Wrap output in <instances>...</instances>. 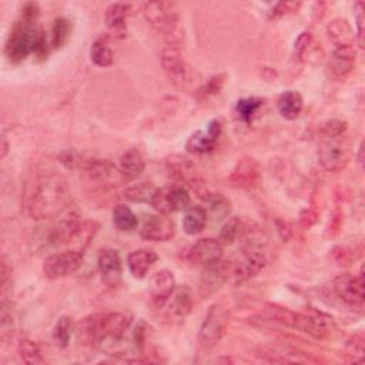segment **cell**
<instances>
[{
	"mask_svg": "<svg viewBox=\"0 0 365 365\" xmlns=\"http://www.w3.org/2000/svg\"><path fill=\"white\" fill-rule=\"evenodd\" d=\"M232 268L227 261H217L208 265H204V269L200 275V294L202 298H208L215 294L228 279Z\"/></svg>",
	"mask_w": 365,
	"mask_h": 365,
	"instance_id": "10",
	"label": "cell"
},
{
	"mask_svg": "<svg viewBox=\"0 0 365 365\" xmlns=\"http://www.w3.org/2000/svg\"><path fill=\"white\" fill-rule=\"evenodd\" d=\"M175 289V278L174 274L168 269L157 271L150 281V295L151 301L157 308H163L171 294Z\"/></svg>",
	"mask_w": 365,
	"mask_h": 365,
	"instance_id": "17",
	"label": "cell"
},
{
	"mask_svg": "<svg viewBox=\"0 0 365 365\" xmlns=\"http://www.w3.org/2000/svg\"><path fill=\"white\" fill-rule=\"evenodd\" d=\"M202 201L207 204V208H208V211L211 212V215H212L214 220H222V218H225V217L230 214V211H231V204H230V201H228L221 192L211 191ZM208 211H207V212H208Z\"/></svg>",
	"mask_w": 365,
	"mask_h": 365,
	"instance_id": "30",
	"label": "cell"
},
{
	"mask_svg": "<svg viewBox=\"0 0 365 365\" xmlns=\"http://www.w3.org/2000/svg\"><path fill=\"white\" fill-rule=\"evenodd\" d=\"M175 234L174 221L167 214L148 215L140 230V235L145 241H168Z\"/></svg>",
	"mask_w": 365,
	"mask_h": 365,
	"instance_id": "12",
	"label": "cell"
},
{
	"mask_svg": "<svg viewBox=\"0 0 365 365\" xmlns=\"http://www.w3.org/2000/svg\"><path fill=\"white\" fill-rule=\"evenodd\" d=\"M265 264H267V257L264 251L255 247L252 248L250 247L248 250H245L242 258L238 259V262L232 268V272L240 279H248L257 275L265 267Z\"/></svg>",
	"mask_w": 365,
	"mask_h": 365,
	"instance_id": "20",
	"label": "cell"
},
{
	"mask_svg": "<svg viewBox=\"0 0 365 365\" xmlns=\"http://www.w3.org/2000/svg\"><path fill=\"white\" fill-rule=\"evenodd\" d=\"M317 220H318V212L315 210H312V208L305 210V211L301 212V220L299 221H301V225L304 228L312 227L317 222Z\"/></svg>",
	"mask_w": 365,
	"mask_h": 365,
	"instance_id": "45",
	"label": "cell"
},
{
	"mask_svg": "<svg viewBox=\"0 0 365 365\" xmlns=\"http://www.w3.org/2000/svg\"><path fill=\"white\" fill-rule=\"evenodd\" d=\"M224 245L217 238H200L195 241L187 254V258L197 265H208L222 259Z\"/></svg>",
	"mask_w": 365,
	"mask_h": 365,
	"instance_id": "14",
	"label": "cell"
},
{
	"mask_svg": "<svg viewBox=\"0 0 365 365\" xmlns=\"http://www.w3.org/2000/svg\"><path fill=\"white\" fill-rule=\"evenodd\" d=\"M364 275L362 269L359 275H352L349 272L339 274L334 279V291L336 297L354 309H361L365 302V291H364Z\"/></svg>",
	"mask_w": 365,
	"mask_h": 365,
	"instance_id": "6",
	"label": "cell"
},
{
	"mask_svg": "<svg viewBox=\"0 0 365 365\" xmlns=\"http://www.w3.org/2000/svg\"><path fill=\"white\" fill-rule=\"evenodd\" d=\"M167 304L170 305V311L175 317H178V318L187 317L192 309V297H191L190 288L187 285L175 287V289L171 294V297L168 298Z\"/></svg>",
	"mask_w": 365,
	"mask_h": 365,
	"instance_id": "26",
	"label": "cell"
},
{
	"mask_svg": "<svg viewBox=\"0 0 365 365\" xmlns=\"http://www.w3.org/2000/svg\"><path fill=\"white\" fill-rule=\"evenodd\" d=\"M348 128V124L346 121H342V120H329L327 123H324L319 128V134L324 137V138H328V140H336L338 137H341L342 134H345Z\"/></svg>",
	"mask_w": 365,
	"mask_h": 365,
	"instance_id": "38",
	"label": "cell"
},
{
	"mask_svg": "<svg viewBox=\"0 0 365 365\" xmlns=\"http://www.w3.org/2000/svg\"><path fill=\"white\" fill-rule=\"evenodd\" d=\"M145 163L141 155V153L137 148L127 150L118 161V173L121 175V180L133 181L137 180L143 171H144Z\"/></svg>",
	"mask_w": 365,
	"mask_h": 365,
	"instance_id": "24",
	"label": "cell"
},
{
	"mask_svg": "<svg viewBox=\"0 0 365 365\" xmlns=\"http://www.w3.org/2000/svg\"><path fill=\"white\" fill-rule=\"evenodd\" d=\"M207 221H208V212L204 207H200V205L188 207L182 218V228L188 235H195L205 228Z\"/></svg>",
	"mask_w": 365,
	"mask_h": 365,
	"instance_id": "28",
	"label": "cell"
},
{
	"mask_svg": "<svg viewBox=\"0 0 365 365\" xmlns=\"http://www.w3.org/2000/svg\"><path fill=\"white\" fill-rule=\"evenodd\" d=\"M240 230H241V221H240V218L232 217V218H230V220L222 225V228H221V231H220L218 240L221 241L222 245H224V244H232V242L237 240V237H238V234H240Z\"/></svg>",
	"mask_w": 365,
	"mask_h": 365,
	"instance_id": "39",
	"label": "cell"
},
{
	"mask_svg": "<svg viewBox=\"0 0 365 365\" xmlns=\"http://www.w3.org/2000/svg\"><path fill=\"white\" fill-rule=\"evenodd\" d=\"M70 201V188L63 175L41 173L24 182L21 207L34 220L53 218L61 214Z\"/></svg>",
	"mask_w": 365,
	"mask_h": 365,
	"instance_id": "1",
	"label": "cell"
},
{
	"mask_svg": "<svg viewBox=\"0 0 365 365\" xmlns=\"http://www.w3.org/2000/svg\"><path fill=\"white\" fill-rule=\"evenodd\" d=\"M90 58L97 67H108L114 63V54L103 38H98L93 43L90 48Z\"/></svg>",
	"mask_w": 365,
	"mask_h": 365,
	"instance_id": "32",
	"label": "cell"
},
{
	"mask_svg": "<svg viewBox=\"0 0 365 365\" xmlns=\"http://www.w3.org/2000/svg\"><path fill=\"white\" fill-rule=\"evenodd\" d=\"M11 282V267L9 265V261L3 255L0 259V284H1V294H6L7 287Z\"/></svg>",
	"mask_w": 365,
	"mask_h": 365,
	"instance_id": "42",
	"label": "cell"
},
{
	"mask_svg": "<svg viewBox=\"0 0 365 365\" xmlns=\"http://www.w3.org/2000/svg\"><path fill=\"white\" fill-rule=\"evenodd\" d=\"M327 33L336 47L352 46L355 37L351 24L345 19H334L331 23H328Z\"/></svg>",
	"mask_w": 365,
	"mask_h": 365,
	"instance_id": "27",
	"label": "cell"
},
{
	"mask_svg": "<svg viewBox=\"0 0 365 365\" xmlns=\"http://www.w3.org/2000/svg\"><path fill=\"white\" fill-rule=\"evenodd\" d=\"M97 269L103 284L110 288H115L121 282L123 275L118 251L114 248H101L97 255Z\"/></svg>",
	"mask_w": 365,
	"mask_h": 365,
	"instance_id": "11",
	"label": "cell"
},
{
	"mask_svg": "<svg viewBox=\"0 0 365 365\" xmlns=\"http://www.w3.org/2000/svg\"><path fill=\"white\" fill-rule=\"evenodd\" d=\"M157 259H158V255L155 251L150 248H140L128 254L127 264L131 275L134 278L141 279L148 274V271L151 269V267L155 264Z\"/></svg>",
	"mask_w": 365,
	"mask_h": 365,
	"instance_id": "23",
	"label": "cell"
},
{
	"mask_svg": "<svg viewBox=\"0 0 365 365\" xmlns=\"http://www.w3.org/2000/svg\"><path fill=\"white\" fill-rule=\"evenodd\" d=\"M364 1H358L355 4L356 9V26H358V44L362 48L364 47Z\"/></svg>",
	"mask_w": 365,
	"mask_h": 365,
	"instance_id": "44",
	"label": "cell"
},
{
	"mask_svg": "<svg viewBox=\"0 0 365 365\" xmlns=\"http://www.w3.org/2000/svg\"><path fill=\"white\" fill-rule=\"evenodd\" d=\"M17 352L21 361L26 364H30V365L44 364L40 346L31 339H27V338L20 339L17 344Z\"/></svg>",
	"mask_w": 365,
	"mask_h": 365,
	"instance_id": "31",
	"label": "cell"
},
{
	"mask_svg": "<svg viewBox=\"0 0 365 365\" xmlns=\"http://www.w3.org/2000/svg\"><path fill=\"white\" fill-rule=\"evenodd\" d=\"M230 182L240 190L251 191L261 182V168L255 158L242 157L238 160L230 174Z\"/></svg>",
	"mask_w": 365,
	"mask_h": 365,
	"instance_id": "9",
	"label": "cell"
},
{
	"mask_svg": "<svg viewBox=\"0 0 365 365\" xmlns=\"http://www.w3.org/2000/svg\"><path fill=\"white\" fill-rule=\"evenodd\" d=\"M40 16V7L34 1H27L20 10L17 21L10 29L4 53L10 63H21L30 53H33L34 46L40 36L44 33L37 20Z\"/></svg>",
	"mask_w": 365,
	"mask_h": 365,
	"instance_id": "2",
	"label": "cell"
},
{
	"mask_svg": "<svg viewBox=\"0 0 365 365\" xmlns=\"http://www.w3.org/2000/svg\"><path fill=\"white\" fill-rule=\"evenodd\" d=\"M304 108L302 96L295 90L282 93L278 98V111L285 120H295L299 117Z\"/></svg>",
	"mask_w": 365,
	"mask_h": 365,
	"instance_id": "25",
	"label": "cell"
},
{
	"mask_svg": "<svg viewBox=\"0 0 365 365\" xmlns=\"http://www.w3.org/2000/svg\"><path fill=\"white\" fill-rule=\"evenodd\" d=\"M362 151H364V144H361V147H359V155H358V161H359V164L362 165Z\"/></svg>",
	"mask_w": 365,
	"mask_h": 365,
	"instance_id": "46",
	"label": "cell"
},
{
	"mask_svg": "<svg viewBox=\"0 0 365 365\" xmlns=\"http://www.w3.org/2000/svg\"><path fill=\"white\" fill-rule=\"evenodd\" d=\"M299 7H301L299 1L298 3L297 1H279V3L274 4L272 10L269 11V19L277 20V19H279V17L288 14V13L297 11Z\"/></svg>",
	"mask_w": 365,
	"mask_h": 365,
	"instance_id": "41",
	"label": "cell"
},
{
	"mask_svg": "<svg viewBox=\"0 0 365 365\" xmlns=\"http://www.w3.org/2000/svg\"><path fill=\"white\" fill-rule=\"evenodd\" d=\"M220 134H221V123L218 120H212L210 121L205 131L198 130L188 137L185 143V148L188 153L195 155L207 154L212 151Z\"/></svg>",
	"mask_w": 365,
	"mask_h": 365,
	"instance_id": "15",
	"label": "cell"
},
{
	"mask_svg": "<svg viewBox=\"0 0 365 365\" xmlns=\"http://www.w3.org/2000/svg\"><path fill=\"white\" fill-rule=\"evenodd\" d=\"M318 161L327 171H339L348 163V150L344 144L329 140L318 151Z\"/></svg>",
	"mask_w": 365,
	"mask_h": 365,
	"instance_id": "19",
	"label": "cell"
},
{
	"mask_svg": "<svg viewBox=\"0 0 365 365\" xmlns=\"http://www.w3.org/2000/svg\"><path fill=\"white\" fill-rule=\"evenodd\" d=\"M74 321L71 317L68 315H64L61 317L57 324L54 325V329H53V338L56 341V344L60 346V348H66L68 344H70V339H71V335L74 332Z\"/></svg>",
	"mask_w": 365,
	"mask_h": 365,
	"instance_id": "33",
	"label": "cell"
},
{
	"mask_svg": "<svg viewBox=\"0 0 365 365\" xmlns=\"http://www.w3.org/2000/svg\"><path fill=\"white\" fill-rule=\"evenodd\" d=\"M143 14L145 20L158 33H161L170 46H174L181 40L180 16L175 6L170 1H148L143 6Z\"/></svg>",
	"mask_w": 365,
	"mask_h": 365,
	"instance_id": "3",
	"label": "cell"
},
{
	"mask_svg": "<svg viewBox=\"0 0 365 365\" xmlns=\"http://www.w3.org/2000/svg\"><path fill=\"white\" fill-rule=\"evenodd\" d=\"M70 31H71V26L70 21L64 17H57L53 23L51 27V46L53 48H61L68 37H70Z\"/></svg>",
	"mask_w": 365,
	"mask_h": 365,
	"instance_id": "35",
	"label": "cell"
},
{
	"mask_svg": "<svg viewBox=\"0 0 365 365\" xmlns=\"http://www.w3.org/2000/svg\"><path fill=\"white\" fill-rule=\"evenodd\" d=\"M83 264V252L67 250L48 255L43 262V274L48 279H57L76 272Z\"/></svg>",
	"mask_w": 365,
	"mask_h": 365,
	"instance_id": "7",
	"label": "cell"
},
{
	"mask_svg": "<svg viewBox=\"0 0 365 365\" xmlns=\"http://www.w3.org/2000/svg\"><path fill=\"white\" fill-rule=\"evenodd\" d=\"M150 204L161 214H171L187 210L191 204V198L182 185H167L157 188Z\"/></svg>",
	"mask_w": 365,
	"mask_h": 365,
	"instance_id": "8",
	"label": "cell"
},
{
	"mask_svg": "<svg viewBox=\"0 0 365 365\" xmlns=\"http://www.w3.org/2000/svg\"><path fill=\"white\" fill-rule=\"evenodd\" d=\"M100 321H101V312L90 314L83 319H80V322L77 324L76 332H77V339L81 345H87V346L100 345L101 342Z\"/></svg>",
	"mask_w": 365,
	"mask_h": 365,
	"instance_id": "22",
	"label": "cell"
},
{
	"mask_svg": "<svg viewBox=\"0 0 365 365\" xmlns=\"http://www.w3.org/2000/svg\"><path fill=\"white\" fill-rule=\"evenodd\" d=\"M130 14V4L127 3H113L106 9L104 21L110 33L123 38L127 34V17Z\"/></svg>",
	"mask_w": 365,
	"mask_h": 365,
	"instance_id": "21",
	"label": "cell"
},
{
	"mask_svg": "<svg viewBox=\"0 0 365 365\" xmlns=\"http://www.w3.org/2000/svg\"><path fill=\"white\" fill-rule=\"evenodd\" d=\"M261 106H262L261 98L247 97V98H241L237 101L235 111L244 123H250L254 118V115L257 114V111L261 108Z\"/></svg>",
	"mask_w": 365,
	"mask_h": 365,
	"instance_id": "36",
	"label": "cell"
},
{
	"mask_svg": "<svg viewBox=\"0 0 365 365\" xmlns=\"http://www.w3.org/2000/svg\"><path fill=\"white\" fill-rule=\"evenodd\" d=\"M165 165L168 173L178 181V182H184L188 187L194 185L198 180H201L202 177L198 174L197 167L194 165V163L180 154H173L170 157H167L165 160Z\"/></svg>",
	"mask_w": 365,
	"mask_h": 365,
	"instance_id": "18",
	"label": "cell"
},
{
	"mask_svg": "<svg viewBox=\"0 0 365 365\" xmlns=\"http://www.w3.org/2000/svg\"><path fill=\"white\" fill-rule=\"evenodd\" d=\"M356 51L354 46L336 47L328 61V73L334 80H344L355 67Z\"/></svg>",
	"mask_w": 365,
	"mask_h": 365,
	"instance_id": "16",
	"label": "cell"
},
{
	"mask_svg": "<svg viewBox=\"0 0 365 365\" xmlns=\"http://www.w3.org/2000/svg\"><path fill=\"white\" fill-rule=\"evenodd\" d=\"M161 66L168 80L178 88H187L194 78V71L184 60L175 46H168L161 51Z\"/></svg>",
	"mask_w": 365,
	"mask_h": 365,
	"instance_id": "5",
	"label": "cell"
},
{
	"mask_svg": "<svg viewBox=\"0 0 365 365\" xmlns=\"http://www.w3.org/2000/svg\"><path fill=\"white\" fill-rule=\"evenodd\" d=\"M227 324H228L227 308L221 302L212 304L208 308L201 322V327L198 331V342L204 348H211L217 345L225 332Z\"/></svg>",
	"mask_w": 365,
	"mask_h": 365,
	"instance_id": "4",
	"label": "cell"
},
{
	"mask_svg": "<svg viewBox=\"0 0 365 365\" xmlns=\"http://www.w3.org/2000/svg\"><path fill=\"white\" fill-rule=\"evenodd\" d=\"M311 33L309 31H302L298 37H297V40H295V44H294V51H295V54L298 56V57H301V56H304V53L307 51V48H308V46L311 44Z\"/></svg>",
	"mask_w": 365,
	"mask_h": 365,
	"instance_id": "43",
	"label": "cell"
},
{
	"mask_svg": "<svg viewBox=\"0 0 365 365\" xmlns=\"http://www.w3.org/2000/svg\"><path fill=\"white\" fill-rule=\"evenodd\" d=\"M345 352L354 362H362L365 358V338L362 332L354 334L345 344Z\"/></svg>",
	"mask_w": 365,
	"mask_h": 365,
	"instance_id": "37",
	"label": "cell"
},
{
	"mask_svg": "<svg viewBox=\"0 0 365 365\" xmlns=\"http://www.w3.org/2000/svg\"><path fill=\"white\" fill-rule=\"evenodd\" d=\"M101 342L107 345L118 344L130 328L131 318L123 312H101Z\"/></svg>",
	"mask_w": 365,
	"mask_h": 365,
	"instance_id": "13",
	"label": "cell"
},
{
	"mask_svg": "<svg viewBox=\"0 0 365 365\" xmlns=\"http://www.w3.org/2000/svg\"><path fill=\"white\" fill-rule=\"evenodd\" d=\"M225 83V74H217L214 77H211L207 84H204L198 91H197V97L198 100H205L211 96H215L221 91L222 86Z\"/></svg>",
	"mask_w": 365,
	"mask_h": 365,
	"instance_id": "40",
	"label": "cell"
},
{
	"mask_svg": "<svg viewBox=\"0 0 365 365\" xmlns=\"http://www.w3.org/2000/svg\"><path fill=\"white\" fill-rule=\"evenodd\" d=\"M157 188L151 182H140L128 187L124 191V197L133 202H151Z\"/></svg>",
	"mask_w": 365,
	"mask_h": 365,
	"instance_id": "34",
	"label": "cell"
},
{
	"mask_svg": "<svg viewBox=\"0 0 365 365\" xmlns=\"http://www.w3.org/2000/svg\"><path fill=\"white\" fill-rule=\"evenodd\" d=\"M138 224L137 215L131 211L130 207L118 204L113 210V225L118 231H133Z\"/></svg>",
	"mask_w": 365,
	"mask_h": 365,
	"instance_id": "29",
	"label": "cell"
}]
</instances>
